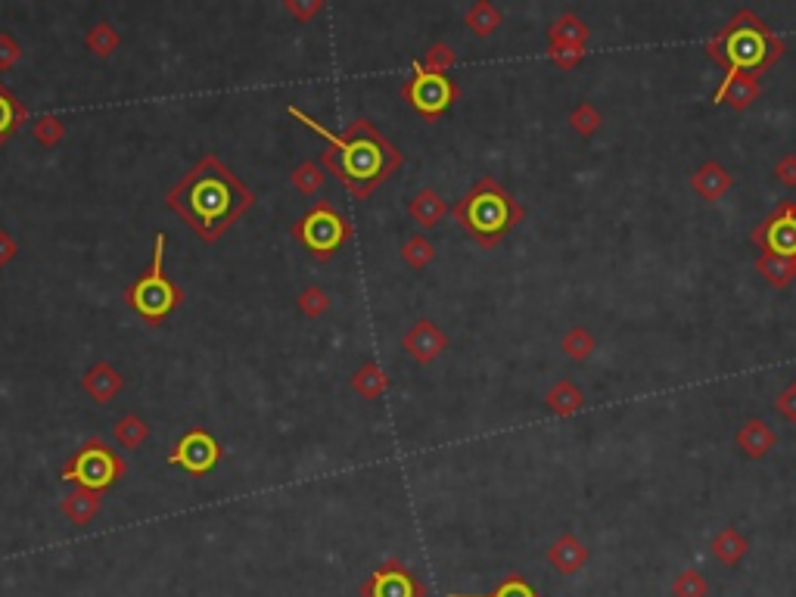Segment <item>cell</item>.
I'll use <instances>...</instances> for the list:
<instances>
[{
    "instance_id": "obj_29",
    "label": "cell",
    "mask_w": 796,
    "mask_h": 597,
    "mask_svg": "<svg viewBox=\"0 0 796 597\" xmlns=\"http://www.w3.org/2000/svg\"><path fill=\"white\" fill-rule=\"evenodd\" d=\"M116 439L125 445V448H140L147 439H150V423L137 414H125L119 423H116Z\"/></svg>"
},
{
    "instance_id": "obj_20",
    "label": "cell",
    "mask_w": 796,
    "mask_h": 597,
    "mask_svg": "<svg viewBox=\"0 0 796 597\" xmlns=\"http://www.w3.org/2000/svg\"><path fill=\"white\" fill-rule=\"evenodd\" d=\"M759 274L772 283L775 290H784L796 280V255H781V252H762L756 259Z\"/></svg>"
},
{
    "instance_id": "obj_21",
    "label": "cell",
    "mask_w": 796,
    "mask_h": 597,
    "mask_svg": "<svg viewBox=\"0 0 796 597\" xmlns=\"http://www.w3.org/2000/svg\"><path fill=\"white\" fill-rule=\"evenodd\" d=\"M545 405L551 414L557 417H573L576 411L585 408V392L573 383V380H557L548 395H545Z\"/></svg>"
},
{
    "instance_id": "obj_28",
    "label": "cell",
    "mask_w": 796,
    "mask_h": 597,
    "mask_svg": "<svg viewBox=\"0 0 796 597\" xmlns=\"http://www.w3.org/2000/svg\"><path fill=\"white\" fill-rule=\"evenodd\" d=\"M290 181H293V187H296L299 193H305V196H315V193H318V190L327 184V172H324V165H321V162H311V159H305V162H299V165L293 168Z\"/></svg>"
},
{
    "instance_id": "obj_7",
    "label": "cell",
    "mask_w": 796,
    "mask_h": 597,
    "mask_svg": "<svg viewBox=\"0 0 796 597\" xmlns=\"http://www.w3.org/2000/svg\"><path fill=\"white\" fill-rule=\"evenodd\" d=\"M125 473H128V464L103 439H88L63 464L60 479L81 489H91V492H106L112 482H119Z\"/></svg>"
},
{
    "instance_id": "obj_8",
    "label": "cell",
    "mask_w": 796,
    "mask_h": 597,
    "mask_svg": "<svg viewBox=\"0 0 796 597\" xmlns=\"http://www.w3.org/2000/svg\"><path fill=\"white\" fill-rule=\"evenodd\" d=\"M458 84H454L448 75H433L420 66V60L411 63V78L405 81L402 97L408 100V106H414L423 119H439L448 112V106L458 100Z\"/></svg>"
},
{
    "instance_id": "obj_25",
    "label": "cell",
    "mask_w": 796,
    "mask_h": 597,
    "mask_svg": "<svg viewBox=\"0 0 796 597\" xmlns=\"http://www.w3.org/2000/svg\"><path fill=\"white\" fill-rule=\"evenodd\" d=\"M25 122H28L25 106L13 97V91L7 88V84L0 81V147H4Z\"/></svg>"
},
{
    "instance_id": "obj_5",
    "label": "cell",
    "mask_w": 796,
    "mask_h": 597,
    "mask_svg": "<svg viewBox=\"0 0 796 597\" xmlns=\"http://www.w3.org/2000/svg\"><path fill=\"white\" fill-rule=\"evenodd\" d=\"M165 246H168V234L159 231L156 240H153V262H150V268L140 274L131 283V287H128V293H125L128 305L147 324L165 321L184 302V293H181L178 283L165 277V268H162V262H165Z\"/></svg>"
},
{
    "instance_id": "obj_12",
    "label": "cell",
    "mask_w": 796,
    "mask_h": 597,
    "mask_svg": "<svg viewBox=\"0 0 796 597\" xmlns=\"http://www.w3.org/2000/svg\"><path fill=\"white\" fill-rule=\"evenodd\" d=\"M402 349L417 361V364H433L445 349H448V336L433 324V321H417L405 336H402Z\"/></svg>"
},
{
    "instance_id": "obj_13",
    "label": "cell",
    "mask_w": 796,
    "mask_h": 597,
    "mask_svg": "<svg viewBox=\"0 0 796 597\" xmlns=\"http://www.w3.org/2000/svg\"><path fill=\"white\" fill-rule=\"evenodd\" d=\"M762 88H759V75L753 72H741V69H731L725 72L722 84H719V91H716V100L713 103H725L737 112H747L756 100H759Z\"/></svg>"
},
{
    "instance_id": "obj_14",
    "label": "cell",
    "mask_w": 796,
    "mask_h": 597,
    "mask_svg": "<svg viewBox=\"0 0 796 597\" xmlns=\"http://www.w3.org/2000/svg\"><path fill=\"white\" fill-rule=\"evenodd\" d=\"M548 563L554 566V570L560 576H576L585 570V563H588V548L579 535L573 532H563L557 542L548 548Z\"/></svg>"
},
{
    "instance_id": "obj_6",
    "label": "cell",
    "mask_w": 796,
    "mask_h": 597,
    "mask_svg": "<svg viewBox=\"0 0 796 597\" xmlns=\"http://www.w3.org/2000/svg\"><path fill=\"white\" fill-rule=\"evenodd\" d=\"M293 237L315 255V259L327 262L333 255L346 246V240L352 237V221L339 212L333 203L321 199V203L311 206L296 224H293Z\"/></svg>"
},
{
    "instance_id": "obj_10",
    "label": "cell",
    "mask_w": 796,
    "mask_h": 597,
    "mask_svg": "<svg viewBox=\"0 0 796 597\" xmlns=\"http://www.w3.org/2000/svg\"><path fill=\"white\" fill-rule=\"evenodd\" d=\"M358 594L361 597H426V588L402 560L389 557L367 576Z\"/></svg>"
},
{
    "instance_id": "obj_22",
    "label": "cell",
    "mask_w": 796,
    "mask_h": 597,
    "mask_svg": "<svg viewBox=\"0 0 796 597\" xmlns=\"http://www.w3.org/2000/svg\"><path fill=\"white\" fill-rule=\"evenodd\" d=\"M713 557L722 563V566H737L741 563L744 557H747V551H750V545H747V538L741 535V529L737 526H725V529H719L716 535H713Z\"/></svg>"
},
{
    "instance_id": "obj_42",
    "label": "cell",
    "mask_w": 796,
    "mask_h": 597,
    "mask_svg": "<svg viewBox=\"0 0 796 597\" xmlns=\"http://www.w3.org/2000/svg\"><path fill=\"white\" fill-rule=\"evenodd\" d=\"M775 178L784 187H796V153H784L775 165Z\"/></svg>"
},
{
    "instance_id": "obj_40",
    "label": "cell",
    "mask_w": 796,
    "mask_h": 597,
    "mask_svg": "<svg viewBox=\"0 0 796 597\" xmlns=\"http://www.w3.org/2000/svg\"><path fill=\"white\" fill-rule=\"evenodd\" d=\"M283 10L293 13L299 22H308L311 16H318L324 10V4H321V0H287V4H283Z\"/></svg>"
},
{
    "instance_id": "obj_26",
    "label": "cell",
    "mask_w": 796,
    "mask_h": 597,
    "mask_svg": "<svg viewBox=\"0 0 796 597\" xmlns=\"http://www.w3.org/2000/svg\"><path fill=\"white\" fill-rule=\"evenodd\" d=\"M464 25L470 28V32L476 38H489L498 32V25H501V10L495 4H489V0H476V4L467 10L464 16Z\"/></svg>"
},
{
    "instance_id": "obj_9",
    "label": "cell",
    "mask_w": 796,
    "mask_h": 597,
    "mask_svg": "<svg viewBox=\"0 0 796 597\" xmlns=\"http://www.w3.org/2000/svg\"><path fill=\"white\" fill-rule=\"evenodd\" d=\"M218 461H221V442L212 433L199 430V426H196V430H190L187 436H181L175 451L168 454V464L181 467L190 476L212 473L218 467Z\"/></svg>"
},
{
    "instance_id": "obj_39",
    "label": "cell",
    "mask_w": 796,
    "mask_h": 597,
    "mask_svg": "<svg viewBox=\"0 0 796 597\" xmlns=\"http://www.w3.org/2000/svg\"><path fill=\"white\" fill-rule=\"evenodd\" d=\"M19 60H22V47H19V41H16L13 35H7V32H0V72L13 69Z\"/></svg>"
},
{
    "instance_id": "obj_19",
    "label": "cell",
    "mask_w": 796,
    "mask_h": 597,
    "mask_svg": "<svg viewBox=\"0 0 796 597\" xmlns=\"http://www.w3.org/2000/svg\"><path fill=\"white\" fill-rule=\"evenodd\" d=\"M97 514H100V492L75 486V492L63 498V517L72 526H88L97 520Z\"/></svg>"
},
{
    "instance_id": "obj_33",
    "label": "cell",
    "mask_w": 796,
    "mask_h": 597,
    "mask_svg": "<svg viewBox=\"0 0 796 597\" xmlns=\"http://www.w3.org/2000/svg\"><path fill=\"white\" fill-rule=\"evenodd\" d=\"M672 594L675 597H709V582L703 573H697L694 566L681 570L672 582Z\"/></svg>"
},
{
    "instance_id": "obj_31",
    "label": "cell",
    "mask_w": 796,
    "mask_h": 597,
    "mask_svg": "<svg viewBox=\"0 0 796 597\" xmlns=\"http://www.w3.org/2000/svg\"><path fill=\"white\" fill-rule=\"evenodd\" d=\"M570 125H573V131H576L579 137H594L597 131H601V125H604V116H601V112H597L594 103L582 100V103L570 112Z\"/></svg>"
},
{
    "instance_id": "obj_36",
    "label": "cell",
    "mask_w": 796,
    "mask_h": 597,
    "mask_svg": "<svg viewBox=\"0 0 796 597\" xmlns=\"http://www.w3.org/2000/svg\"><path fill=\"white\" fill-rule=\"evenodd\" d=\"M448 597H542L523 576H507L492 594H448Z\"/></svg>"
},
{
    "instance_id": "obj_11",
    "label": "cell",
    "mask_w": 796,
    "mask_h": 597,
    "mask_svg": "<svg viewBox=\"0 0 796 597\" xmlns=\"http://www.w3.org/2000/svg\"><path fill=\"white\" fill-rule=\"evenodd\" d=\"M753 243L762 252L796 255V203H793V199L778 203V209L756 227Z\"/></svg>"
},
{
    "instance_id": "obj_16",
    "label": "cell",
    "mask_w": 796,
    "mask_h": 597,
    "mask_svg": "<svg viewBox=\"0 0 796 597\" xmlns=\"http://www.w3.org/2000/svg\"><path fill=\"white\" fill-rule=\"evenodd\" d=\"M734 442H737V448H741V454L744 458H750V461H762L765 454H772V448L778 445V436H775V430L765 420H759V417H753V420H747L741 430H737V436H734Z\"/></svg>"
},
{
    "instance_id": "obj_15",
    "label": "cell",
    "mask_w": 796,
    "mask_h": 597,
    "mask_svg": "<svg viewBox=\"0 0 796 597\" xmlns=\"http://www.w3.org/2000/svg\"><path fill=\"white\" fill-rule=\"evenodd\" d=\"M691 187L697 190L700 199H706V203H719V199H722L725 193H731V187H734V175L728 172V168H725L722 162L709 159V162H703V165L697 168V172L691 175Z\"/></svg>"
},
{
    "instance_id": "obj_18",
    "label": "cell",
    "mask_w": 796,
    "mask_h": 597,
    "mask_svg": "<svg viewBox=\"0 0 796 597\" xmlns=\"http://www.w3.org/2000/svg\"><path fill=\"white\" fill-rule=\"evenodd\" d=\"M408 215L423 227V231H430V227H436L445 215H448V203L442 199L439 190L433 187H423L411 203H408Z\"/></svg>"
},
{
    "instance_id": "obj_38",
    "label": "cell",
    "mask_w": 796,
    "mask_h": 597,
    "mask_svg": "<svg viewBox=\"0 0 796 597\" xmlns=\"http://www.w3.org/2000/svg\"><path fill=\"white\" fill-rule=\"evenodd\" d=\"M585 47H566V44H548V60L557 66V69H563V72H570V69H576V66H582L585 63Z\"/></svg>"
},
{
    "instance_id": "obj_34",
    "label": "cell",
    "mask_w": 796,
    "mask_h": 597,
    "mask_svg": "<svg viewBox=\"0 0 796 597\" xmlns=\"http://www.w3.org/2000/svg\"><path fill=\"white\" fill-rule=\"evenodd\" d=\"M32 134H35V140L41 147H56L60 144V140L66 137V125H63V119L60 116H53V112H47V116H38V122L32 125Z\"/></svg>"
},
{
    "instance_id": "obj_43",
    "label": "cell",
    "mask_w": 796,
    "mask_h": 597,
    "mask_svg": "<svg viewBox=\"0 0 796 597\" xmlns=\"http://www.w3.org/2000/svg\"><path fill=\"white\" fill-rule=\"evenodd\" d=\"M16 252H19V243L0 227V268H7L16 259Z\"/></svg>"
},
{
    "instance_id": "obj_37",
    "label": "cell",
    "mask_w": 796,
    "mask_h": 597,
    "mask_svg": "<svg viewBox=\"0 0 796 597\" xmlns=\"http://www.w3.org/2000/svg\"><path fill=\"white\" fill-rule=\"evenodd\" d=\"M299 308H302V315L311 318V321L324 318V315H327V308H330V296H327V290H321V287H305L302 296H299Z\"/></svg>"
},
{
    "instance_id": "obj_24",
    "label": "cell",
    "mask_w": 796,
    "mask_h": 597,
    "mask_svg": "<svg viewBox=\"0 0 796 597\" xmlns=\"http://www.w3.org/2000/svg\"><path fill=\"white\" fill-rule=\"evenodd\" d=\"M352 389L361 398H367V402H377V398H383L386 389H389V374L383 371L377 361H367L352 374Z\"/></svg>"
},
{
    "instance_id": "obj_35",
    "label": "cell",
    "mask_w": 796,
    "mask_h": 597,
    "mask_svg": "<svg viewBox=\"0 0 796 597\" xmlns=\"http://www.w3.org/2000/svg\"><path fill=\"white\" fill-rule=\"evenodd\" d=\"M454 63H458V56H454V50L445 41H436L430 50H426L423 60H420V66L426 72H433V75H448Z\"/></svg>"
},
{
    "instance_id": "obj_32",
    "label": "cell",
    "mask_w": 796,
    "mask_h": 597,
    "mask_svg": "<svg viewBox=\"0 0 796 597\" xmlns=\"http://www.w3.org/2000/svg\"><path fill=\"white\" fill-rule=\"evenodd\" d=\"M433 255H436V246L426 240L423 234H414L411 240H405V246H402V259H405V265H411L414 271H423L426 265L433 262Z\"/></svg>"
},
{
    "instance_id": "obj_41",
    "label": "cell",
    "mask_w": 796,
    "mask_h": 597,
    "mask_svg": "<svg viewBox=\"0 0 796 597\" xmlns=\"http://www.w3.org/2000/svg\"><path fill=\"white\" fill-rule=\"evenodd\" d=\"M775 408H778V414L784 417V420H790V423H796V380L775 398Z\"/></svg>"
},
{
    "instance_id": "obj_2",
    "label": "cell",
    "mask_w": 796,
    "mask_h": 597,
    "mask_svg": "<svg viewBox=\"0 0 796 597\" xmlns=\"http://www.w3.org/2000/svg\"><path fill=\"white\" fill-rule=\"evenodd\" d=\"M287 112L293 119H299L305 128H311L327 140L330 150L321 153L324 172L343 181L355 199H367L389 175H395L398 168H402V153H398L367 119H355L346 131L336 134L324 128L318 119H311L299 106H290Z\"/></svg>"
},
{
    "instance_id": "obj_3",
    "label": "cell",
    "mask_w": 796,
    "mask_h": 597,
    "mask_svg": "<svg viewBox=\"0 0 796 597\" xmlns=\"http://www.w3.org/2000/svg\"><path fill=\"white\" fill-rule=\"evenodd\" d=\"M703 50L709 53V60H716L725 72L741 69V72L759 75L781 60L787 44L778 35H772V28L753 10H741L731 16L728 25H722V32H716L703 44Z\"/></svg>"
},
{
    "instance_id": "obj_17",
    "label": "cell",
    "mask_w": 796,
    "mask_h": 597,
    "mask_svg": "<svg viewBox=\"0 0 796 597\" xmlns=\"http://www.w3.org/2000/svg\"><path fill=\"white\" fill-rule=\"evenodd\" d=\"M122 386H125V377H122L109 361H97V364L91 367V371L81 377V389L88 392L97 405L112 402V398H116V395L122 392Z\"/></svg>"
},
{
    "instance_id": "obj_23",
    "label": "cell",
    "mask_w": 796,
    "mask_h": 597,
    "mask_svg": "<svg viewBox=\"0 0 796 597\" xmlns=\"http://www.w3.org/2000/svg\"><path fill=\"white\" fill-rule=\"evenodd\" d=\"M591 28L576 16V13H563L548 25V44H566V47H585L588 44Z\"/></svg>"
},
{
    "instance_id": "obj_27",
    "label": "cell",
    "mask_w": 796,
    "mask_h": 597,
    "mask_svg": "<svg viewBox=\"0 0 796 597\" xmlns=\"http://www.w3.org/2000/svg\"><path fill=\"white\" fill-rule=\"evenodd\" d=\"M560 349H563V355L570 358V361L582 364V361H588V358L594 355L597 339L591 336V330H585V327H573V330H566V333H563Z\"/></svg>"
},
{
    "instance_id": "obj_30",
    "label": "cell",
    "mask_w": 796,
    "mask_h": 597,
    "mask_svg": "<svg viewBox=\"0 0 796 597\" xmlns=\"http://www.w3.org/2000/svg\"><path fill=\"white\" fill-rule=\"evenodd\" d=\"M84 44H88V50H94L97 56H112V53L119 50L122 38H119V32L109 22H97L91 32L84 35Z\"/></svg>"
},
{
    "instance_id": "obj_1",
    "label": "cell",
    "mask_w": 796,
    "mask_h": 597,
    "mask_svg": "<svg viewBox=\"0 0 796 597\" xmlns=\"http://www.w3.org/2000/svg\"><path fill=\"white\" fill-rule=\"evenodd\" d=\"M252 190L218 156H203L168 190L165 206L181 215L199 240L215 243L252 209Z\"/></svg>"
},
{
    "instance_id": "obj_4",
    "label": "cell",
    "mask_w": 796,
    "mask_h": 597,
    "mask_svg": "<svg viewBox=\"0 0 796 597\" xmlns=\"http://www.w3.org/2000/svg\"><path fill=\"white\" fill-rule=\"evenodd\" d=\"M451 215L479 246L492 249L526 218V209L520 199H514L495 178L486 175L464 193V199L454 203Z\"/></svg>"
}]
</instances>
